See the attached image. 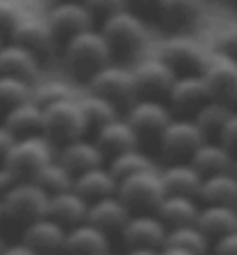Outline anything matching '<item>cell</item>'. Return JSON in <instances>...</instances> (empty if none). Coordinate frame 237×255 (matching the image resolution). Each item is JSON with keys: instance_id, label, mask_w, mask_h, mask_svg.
Segmentation results:
<instances>
[{"instance_id": "cell-1", "label": "cell", "mask_w": 237, "mask_h": 255, "mask_svg": "<svg viewBox=\"0 0 237 255\" xmlns=\"http://www.w3.org/2000/svg\"><path fill=\"white\" fill-rule=\"evenodd\" d=\"M98 30L112 51V61H135L149 44L147 21L133 9H123V12L100 21Z\"/></svg>"}, {"instance_id": "cell-2", "label": "cell", "mask_w": 237, "mask_h": 255, "mask_svg": "<svg viewBox=\"0 0 237 255\" xmlns=\"http://www.w3.org/2000/svg\"><path fill=\"white\" fill-rule=\"evenodd\" d=\"M61 58L63 65L68 67V72L75 77L77 81L86 84L100 67L109 65L112 61V51H109L107 42L100 35L98 28L84 30V33L70 37L61 47Z\"/></svg>"}, {"instance_id": "cell-3", "label": "cell", "mask_w": 237, "mask_h": 255, "mask_svg": "<svg viewBox=\"0 0 237 255\" xmlns=\"http://www.w3.org/2000/svg\"><path fill=\"white\" fill-rule=\"evenodd\" d=\"M86 121H84L77 98H68V100L54 102L49 107H42V134L54 146L86 137Z\"/></svg>"}, {"instance_id": "cell-4", "label": "cell", "mask_w": 237, "mask_h": 255, "mask_svg": "<svg viewBox=\"0 0 237 255\" xmlns=\"http://www.w3.org/2000/svg\"><path fill=\"white\" fill-rule=\"evenodd\" d=\"M165 186L161 179V169L151 167L144 172L121 179L116 186V197L133 211V214H154L165 197Z\"/></svg>"}, {"instance_id": "cell-5", "label": "cell", "mask_w": 237, "mask_h": 255, "mask_svg": "<svg viewBox=\"0 0 237 255\" xmlns=\"http://www.w3.org/2000/svg\"><path fill=\"white\" fill-rule=\"evenodd\" d=\"M54 158L56 146L42 132H37L28 137H16L7 155L2 158V165H7L19 179H33L35 172Z\"/></svg>"}, {"instance_id": "cell-6", "label": "cell", "mask_w": 237, "mask_h": 255, "mask_svg": "<svg viewBox=\"0 0 237 255\" xmlns=\"http://www.w3.org/2000/svg\"><path fill=\"white\" fill-rule=\"evenodd\" d=\"M158 58L175 74H203L212 51L200 40L191 35L177 33L158 47Z\"/></svg>"}, {"instance_id": "cell-7", "label": "cell", "mask_w": 237, "mask_h": 255, "mask_svg": "<svg viewBox=\"0 0 237 255\" xmlns=\"http://www.w3.org/2000/svg\"><path fill=\"white\" fill-rule=\"evenodd\" d=\"M86 84H88V93L100 95V98L109 100L116 109L121 107L128 109L137 100V86H135V77H133V67H126L121 63H109V65L100 67Z\"/></svg>"}, {"instance_id": "cell-8", "label": "cell", "mask_w": 237, "mask_h": 255, "mask_svg": "<svg viewBox=\"0 0 237 255\" xmlns=\"http://www.w3.org/2000/svg\"><path fill=\"white\" fill-rule=\"evenodd\" d=\"M49 195L33 181V179H21L2 195V209H5V221L26 223L47 216Z\"/></svg>"}, {"instance_id": "cell-9", "label": "cell", "mask_w": 237, "mask_h": 255, "mask_svg": "<svg viewBox=\"0 0 237 255\" xmlns=\"http://www.w3.org/2000/svg\"><path fill=\"white\" fill-rule=\"evenodd\" d=\"M158 151L168 162H182L189 160L193 151L205 141L203 132L198 130L193 119H172L158 134Z\"/></svg>"}, {"instance_id": "cell-10", "label": "cell", "mask_w": 237, "mask_h": 255, "mask_svg": "<svg viewBox=\"0 0 237 255\" xmlns=\"http://www.w3.org/2000/svg\"><path fill=\"white\" fill-rule=\"evenodd\" d=\"M47 26L51 28L56 42H58V51L70 37L91 30L95 28V21L91 16L81 0H72V2H58V5H49V14H47Z\"/></svg>"}, {"instance_id": "cell-11", "label": "cell", "mask_w": 237, "mask_h": 255, "mask_svg": "<svg viewBox=\"0 0 237 255\" xmlns=\"http://www.w3.org/2000/svg\"><path fill=\"white\" fill-rule=\"evenodd\" d=\"M212 98L203 74H177L168 95H165V105L170 107L172 116L179 114L182 119H191Z\"/></svg>"}, {"instance_id": "cell-12", "label": "cell", "mask_w": 237, "mask_h": 255, "mask_svg": "<svg viewBox=\"0 0 237 255\" xmlns=\"http://www.w3.org/2000/svg\"><path fill=\"white\" fill-rule=\"evenodd\" d=\"M128 126L135 130L140 139L149 137V139H158V134L165 130L175 116L170 112V107L163 100H147V98H137L123 116Z\"/></svg>"}, {"instance_id": "cell-13", "label": "cell", "mask_w": 237, "mask_h": 255, "mask_svg": "<svg viewBox=\"0 0 237 255\" xmlns=\"http://www.w3.org/2000/svg\"><path fill=\"white\" fill-rule=\"evenodd\" d=\"M203 79L212 100L224 102L228 107L237 105V61L214 51L203 70Z\"/></svg>"}, {"instance_id": "cell-14", "label": "cell", "mask_w": 237, "mask_h": 255, "mask_svg": "<svg viewBox=\"0 0 237 255\" xmlns=\"http://www.w3.org/2000/svg\"><path fill=\"white\" fill-rule=\"evenodd\" d=\"M133 77H135L137 98L165 102V95H168L177 74L158 56H147V58H140L133 65Z\"/></svg>"}, {"instance_id": "cell-15", "label": "cell", "mask_w": 237, "mask_h": 255, "mask_svg": "<svg viewBox=\"0 0 237 255\" xmlns=\"http://www.w3.org/2000/svg\"><path fill=\"white\" fill-rule=\"evenodd\" d=\"M119 235L126 249H163L168 228L156 214H133Z\"/></svg>"}, {"instance_id": "cell-16", "label": "cell", "mask_w": 237, "mask_h": 255, "mask_svg": "<svg viewBox=\"0 0 237 255\" xmlns=\"http://www.w3.org/2000/svg\"><path fill=\"white\" fill-rule=\"evenodd\" d=\"M7 42H14V44L28 49V51L37 56L42 63L58 51V42H56L51 28L47 26V21L33 19V16H23V19L19 21V26L14 28L12 37Z\"/></svg>"}, {"instance_id": "cell-17", "label": "cell", "mask_w": 237, "mask_h": 255, "mask_svg": "<svg viewBox=\"0 0 237 255\" xmlns=\"http://www.w3.org/2000/svg\"><path fill=\"white\" fill-rule=\"evenodd\" d=\"M65 232L61 223H56L49 216H40L35 221L23 225L21 232V242L28 244L33 251L40 255H58L63 253V244H65Z\"/></svg>"}, {"instance_id": "cell-18", "label": "cell", "mask_w": 237, "mask_h": 255, "mask_svg": "<svg viewBox=\"0 0 237 255\" xmlns=\"http://www.w3.org/2000/svg\"><path fill=\"white\" fill-rule=\"evenodd\" d=\"M205 0H158L156 16L163 28L172 30V35L184 33L198 23L203 16Z\"/></svg>"}, {"instance_id": "cell-19", "label": "cell", "mask_w": 237, "mask_h": 255, "mask_svg": "<svg viewBox=\"0 0 237 255\" xmlns=\"http://www.w3.org/2000/svg\"><path fill=\"white\" fill-rule=\"evenodd\" d=\"M91 139L95 141V146L102 151L105 160H109L112 155H119L128 148L140 146V137L135 134V130L128 126V121L123 116H116L109 123H105L102 128H98Z\"/></svg>"}, {"instance_id": "cell-20", "label": "cell", "mask_w": 237, "mask_h": 255, "mask_svg": "<svg viewBox=\"0 0 237 255\" xmlns=\"http://www.w3.org/2000/svg\"><path fill=\"white\" fill-rule=\"evenodd\" d=\"M56 160L61 162L63 167H68L75 176L107 162L102 151L95 146V141L88 139V137H79V139H72L68 144L56 146Z\"/></svg>"}, {"instance_id": "cell-21", "label": "cell", "mask_w": 237, "mask_h": 255, "mask_svg": "<svg viewBox=\"0 0 237 255\" xmlns=\"http://www.w3.org/2000/svg\"><path fill=\"white\" fill-rule=\"evenodd\" d=\"M42 61L28 49L14 44V42H2L0 44V74L5 77H16L23 81H37L40 77Z\"/></svg>"}, {"instance_id": "cell-22", "label": "cell", "mask_w": 237, "mask_h": 255, "mask_svg": "<svg viewBox=\"0 0 237 255\" xmlns=\"http://www.w3.org/2000/svg\"><path fill=\"white\" fill-rule=\"evenodd\" d=\"M130 216H133V211L116 195H109V197L88 202L86 221L91 225H95V228H100L102 232L112 235V232H121V228L128 223Z\"/></svg>"}, {"instance_id": "cell-23", "label": "cell", "mask_w": 237, "mask_h": 255, "mask_svg": "<svg viewBox=\"0 0 237 255\" xmlns=\"http://www.w3.org/2000/svg\"><path fill=\"white\" fill-rule=\"evenodd\" d=\"M109 251V235L100 228L91 225L88 221L72 225L65 232V244H63V255H95Z\"/></svg>"}, {"instance_id": "cell-24", "label": "cell", "mask_w": 237, "mask_h": 255, "mask_svg": "<svg viewBox=\"0 0 237 255\" xmlns=\"http://www.w3.org/2000/svg\"><path fill=\"white\" fill-rule=\"evenodd\" d=\"M161 179H163V186H165V193L168 195H186V197H196L198 200V190H200V183H203V174L189 160L168 162L161 169Z\"/></svg>"}, {"instance_id": "cell-25", "label": "cell", "mask_w": 237, "mask_h": 255, "mask_svg": "<svg viewBox=\"0 0 237 255\" xmlns=\"http://www.w3.org/2000/svg\"><path fill=\"white\" fill-rule=\"evenodd\" d=\"M86 211H88V202L81 195H77L72 188L63 190V193H56V195H49L47 216L54 218L56 223H61L65 230L86 221Z\"/></svg>"}, {"instance_id": "cell-26", "label": "cell", "mask_w": 237, "mask_h": 255, "mask_svg": "<svg viewBox=\"0 0 237 255\" xmlns=\"http://www.w3.org/2000/svg\"><path fill=\"white\" fill-rule=\"evenodd\" d=\"M116 186H119V181L114 179V174L109 172L107 162H105V165H98V167H91L86 172L77 174L72 190L77 195H81L86 202H95L100 197L116 195Z\"/></svg>"}, {"instance_id": "cell-27", "label": "cell", "mask_w": 237, "mask_h": 255, "mask_svg": "<svg viewBox=\"0 0 237 255\" xmlns=\"http://www.w3.org/2000/svg\"><path fill=\"white\" fill-rule=\"evenodd\" d=\"M200 204H221V207L237 209V176L231 172L203 176L200 190H198Z\"/></svg>"}, {"instance_id": "cell-28", "label": "cell", "mask_w": 237, "mask_h": 255, "mask_svg": "<svg viewBox=\"0 0 237 255\" xmlns=\"http://www.w3.org/2000/svg\"><path fill=\"white\" fill-rule=\"evenodd\" d=\"M196 225L203 230V235L214 242L219 237L237 230V209L221 207V204H200Z\"/></svg>"}, {"instance_id": "cell-29", "label": "cell", "mask_w": 237, "mask_h": 255, "mask_svg": "<svg viewBox=\"0 0 237 255\" xmlns=\"http://www.w3.org/2000/svg\"><path fill=\"white\" fill-rule=\"evenodd\" d=\"M189 162L203 176H212V174H221V172H231L235 158H233V153L221 144V141L205 139L203 144L193 151Z\"/></svg>"}, {"instance_id": "cell-30", "label": "cell", "mask_w": 237, "mask_h": 255, "mask_svg": "<svg viewBox=\"0 0 237 255\" xmlns=\"http://www.w3.org/2000/svg\"><path fill=\"white\" fill-rule=\"evenodd\" d=\"M198 211H200V202L196 197H186V195H165L163 202L156 207L154 214L165 223V228H179V225H191L196 223Z\"/></svg>"}, {"instance_id": "cell-31", "label": "cell", "mask_w": 237, "mask_h": 255, "mask_svg": "<svg viewBox=\"0 0 237 255\" xmlns=\"http://www.w3.org/2000/svg\"><path fill=\"white\" fill-rule=\"evenodd\" d=\"M0 123L14 134V137H28V134L42 132V107L33 100H26L12 107L0 116Z\"/></svg>"}, {"instance_id": "cell-32", "label": "cell", "mask_w": 237, "mask_h": 255, "mask_svg": "<svg viewBox=\"0 0 237 255\" xmlns=\"http://www.w3.org/2000/svg\"><path fill=\"white\" fill-rule=\"evenodd\" d=\"M233 112H235V109L228 107V105H224V102L210 100V102H205L203 107L198 109L191 119H193V123L198 126V130L203 132L205 139L217 141L219 134H221V130H224V126H226V121L231 119Z\"/></svg>"}, {"instance_id": "cell-33", "label": "cell", "mask_w": 237, "mask_h": 255, "mask_svg": "<svg viewBox=\"0 0 237 255\" xmlns=\"http://www.w3.org/2000/svg\"><path fill=\"white\" fill-rule=\"evenodd\" d=\"M165 246L172 249H182L186 253L193 255H207L212 249V242L203 235V230L196 223L191 225H179V228H170L168 237H165Z\"/></svg>"}, {"instance_id": "cell-34", "label": "cell", "mask_w": 237, "mask_h": 255, "mask_svg": "<svg viewBox=\"0 0 237 255\" xmlns=\"http://www.w3.org/2000/svg\"><path fill=\"white\" fill-rule=\"evenodd\" d=\"M77 100H79V107H81V114H84V121H86L88 132H95L98 128H102L105 123L112 121V119L121 116L119 109L109 100L100 98V95L88 93V95H84V98H77Z\"/></svg>"}, {"instance_id": "cell-35", "label": "cell", "mask_w": 237, "mask_h": 255, "mask_svg": "<svg viewBox=\"0 0 237 255\" xmlns=\"http://www.w3.org/2000/svg\"><path fill=\"white\" fill-rule=\"evenodd\" d=\"M107 167L109 172L114 174L116 181H121V179H128V176L137 174V172H144V169H151L156 167L154 160L149 158V153H144L142 148H128V151H123L119 155H112L107 160Z\"/></svg>"}, {"instance_id": "cell-36", "label": "cell", "mask_w": 237, "mask_h": 255, "mask_svg": "<svg viewBox=\"0 0 237 255\" xmlns=\"http://www.w3.org/2000/svg\"><path fill=\"white\" fill-rule=\"evenodd\" d=\"M33 181L37 183L47 195H56V193H63V190L72 188L75 174H72L68 167H63L61 162L54 158V160H49L44 167H40L37 172H35Z\"/></svg>"}, {"instance_id": "cell-37", "label": "cell", "mask_w": 237, "mask_h": 255, "mask_svg": "<svg viewBox=\"0 0 237 255\" xmlns=\"http://www.w3.org/2000/svg\"><path fill=\"white\" fill-rule=\"evenodd\" d=\"M68 98H75V91L63 79H42L33 81V86H30V100L40 107H49V105L68 100Z\"/></svg>"}, {"instance_id": "cell-38", "label": "cell", "mask_w": 237, "mask_h": 255, "mask_svg": "<svg viewBox=\"0 0 237 255\" xmlns=\"http://www.w3.org/2000/svg\"><path fill=\"white\" fill-rule=\"evenodd\" d=\"M30 86H33L30 81L0 74V116L21 102L30 100Z\"/></svg>"}, {"instance_id": "cell-39", "label": "cell", "mask_w": 237, "mask_h": 255, "mask_svg": "<svg viewBox=\"0 0 237 255\" xmlns=\"http://www.w3.org/2000/svg\"><path fill=\"white\" fill-rule=\"evenodd\" d=\"M81 2L91 12L95 23H100V21L109 19V16H114V14L123 12V9H128L126 0H81Z\"/></svg>"}, {"instance_id": "cell-40", "label": "cell", "mask_w": 237, "mask_h": 255, "mask_svg": "<svg viewBox=\"0 0 237 255\" xmlns=\"http://www.w3.org/2000/svg\"><path fill=\"white\" fill-rule=\"evenodd\" d=\"M21 19H23V14H21L19 7L9 2V0H0V40H9Z\"/></svg>"}, {"instance_id": "cell-41", "label": "cell", "mask_w": 237, "mask_h": 255, "mask_svg": "<svg viewBox=\"0 0 237 255\" xmlns=\"http://www.w3.org/2000/svg\"><path fill=\"white\" fill-rule=\"evenodd\" d=\"M217 54L228 56L233 61H237V26L226 28L217 40Z\"/></svg>"}, {"instance_id": "cell-42", "label": "cell", "mask_w": 237, "mask_h": 255, "mask_svg": "<svg viewBox=\"0 0 237 255\" xmlns=\"http://www.w3.org/2000/svg\"><path fill=\"white\" fill-rule=\"evenodd\" d=\"M217 141H221V144L233 153V158H237V112H233L231 119L226 121V126H224V130H221Z\"/></svg>"}, {"instance_id": "cell-43", "label": "cell", "mask_w": 237, "mask_h": 255, "mask_svg": "<svg viewBox=\"0 0 237 255\" xmlns=\"http://www.w3.org/2000/svg\"><path fill=\"white\" fill-rule=\"evenodd\" d=\"M212 255H237V230L212 242Z\"/></svg>"}, {"instance_id": "cell-44", "label": "cell", "mask_w": 237, "mask_h": 255, "mask_svg": "<svg viewBox=\"0 0 237 255\" xmlns=\"http://www.w3.org/2000/svg\"><path fill=\"white\" fill-rule=\"evenodd\" d=\"M16 181H21L19 176L14 174V172L7 167V165H2V162H0V197H2V195H5L9 188H12Z\"/></svg>"}, {"instance_id": "cell-45", "label": "cell", "mask_w": 237, "mask_h": 255, "mask_svg": "<svg viewBox=\"0 0 237 255\" xmlns=\"http://www.w3.org/2000/svg\"><path fill=\"white\" fill-rule=\"evenodd\" d=\"M0 255H40V253L33 251L28 244H23V242H12V244L5 242V246H2Z\"/></svg>"}, {"instance_id": "cell-46", "label": "cell", "mask_w": 237, "mask_h": 255, "mask_svg": "<svg viewBox=\"0 0 237 255\" xmlns=\"http://www.w3.org/2000/svg\"><path fill=\"white\" fill-rule=\"evenodd\" d=\"M128 2V9H133L135 14L142 16V12H156L158 0H126Z\"/></svg>"}, {"instance_id": "cell-47", "label": "cell", "mask_w": 237, "mask_h": 255, "mask_svg": "<svg viewBox=\"0 0 237 255\" xmlns=\"http://www.w3.org/2000/svg\"><path fill=\"white\" fill-rule=\"evenodd\" d=\"M14 139H16V137L0 123V162H2V158L7 155V151H9V146L14 144Z\"/></svg>"}, {"instance_id": "cell-48", "label": "cell", "mask_w": 237, "mask_h": 255, "mask_svg": "<svg viewBox=\"0 0 237 255\" xmlns=\"http://www.w3.org/2000/svg\"><path fill=\"white\" fill-rule=\"evenodd\" d=\"M161 249H126L123 255H158Z\"/></svg>"}, {"instance_id": "cell-49", "label": "cell", "mask_w": 237, "mask_h": 255, "mask_svg": "<svg viewBox=\"0 0 237 255\" xmlns=\"http://www.w3.org/2000/svg\"><path fill=\"white\" fill-rule=\"evenodd\" d=\"M158 255H193V253H186V251H182V249H172V246H163Z\"/></svg>"}, {"instance_id": "cell-50", "label": "cell", "mask_w": 237, "mask_h": 255, "mask_svg": "<svg viewBox=\"0 0 237 255\" xmlns=\"http://www.w3.org/2000/svg\"><path fill=\"white\" fill-rule=\"evenodd\" d=\"M5 221V209H2V197H0V223Z\"/></svg>"}, {"instance_id": "cell-51", "label": "cell", "mask_w": 237, "mask_h": 255, "mask_svg": "<svg viewBox=\"0 0 237 255\" xmlns=\"http://www.w3.org/2000/svg\"><path fill=\"white\" fill-rule=\"evenodd\" d=\"M49 5H58V2H72V0H47Z\"/></svg>"}, {"instance_id": "cell-52", "label": "cell", "mask_w": 237, "mask_h": 255, "mask_svg": "<svg viewBox=\"0 0 237 255\" xmlns=\"http://www.w3.org/2000/svg\"><path fill=\"white\" fill-rule=\"evenodd\" d=\"M233 174L237 176V158H235V162H233Z\"/></svg>"}, {"instance_id": "cell-53", "label": "cell", "mask_w": 237, "mask_h": 255, "mask_svg": "<svg viewBox=\"0 0 237 255\" xmlns=\"http://www.w3.org/2000/svg\"><path fill=\"white\" fill-rule=\"evenodd\" d=\"M95 255H114L112 251H102V253H95Z\"/></svg>"}, {"instance_id": "cell-54", "label": "cell", "mask_w": 237, "mask_h": 255, "mask_svg": "<svg viewBox=\"0 0 237 255\" xmlns=\"http://www.w3.org/2000/svg\"><path fill=\"white\" fill-rule=\"evenodd\" d=\"M2 246H5V239H2V235H0V251H2Z\"/></svg>"}, {"instance_id": "cell-55", "label": "cell", "mask_w": 237, "mask_h": 255, "mask_svg": "<svg viewBox=\"0 0 237 255\" xmlns=\"http://www.w3.org/2000/svg\"><path fill=\"white\" fill-rule=\"evenodd\" d=\"M233 2H235V5H237V0H233Z\"/></svg>"}, {"instance_id": "cell-56", "label": "cell", "mask_w": 237, "mask_h": 255, "mask_svg": "<svg viewBox=\"0 0 237 255\" xmlns=\"http://www.w3.org/2000/svg\"><path fill=\"white\" fill-rule=\"evenodd\" d=\"M0 44H2V40H0Z\"/></svg>"}, {"instance_id": "cell-57", "label": "cell", "mask_w": 237, "mask_h": 255, "mask_svg": "<svg viewBox=\"0 0 237 255\" xmlns=\"http://www.w3.org/2000/svg\"><path fill=\"white\" fill-rule=\"evenodd\" d=\"M58 255H63V253H58Z\"/></svg>"}]
</instances>
